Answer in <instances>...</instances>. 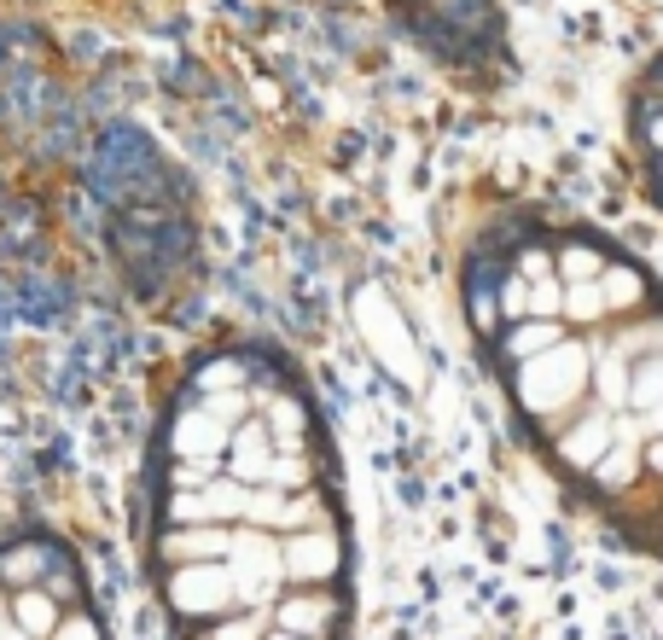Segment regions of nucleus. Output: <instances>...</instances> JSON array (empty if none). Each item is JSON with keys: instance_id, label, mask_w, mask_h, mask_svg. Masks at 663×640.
<instances>
[{"instance_id": "nucleus-1", "label": "nucleus", "mask_w": 663, "mask_h": 640, "mask_svg": "<svg viewBox=\"0 0 663 640\" xmlns=\"http://www.w3.org/2000/svg\"><path fill=\"white\" fill-rule=\"evenodd\" d=\"M588 373H594V344L588 338H570V326H565V333H558L542 356H530V361L512 367L518 408H524L530 420L565 414L570 402L588 397Z\"/></svg>"}, {"instance_id": "nucleus-2", "label": "nucleus", "mask_w": 663, "mask_h": 640, "mask_svg": "<svg viewBox=\"0 0 663 640\" xmlns=\"http://www.w3.org/2000/svg\"><path fill=\"white\" fill-rule=\"evenodd\" d=\"M227 571H233V600H244V611H268L280 600L285 576H280V542L274 530H233L227 547Z\"/></svg>"}, {"instance_id": "nucleus-3", "label": "nucleus", "mask_w": 663, "mask_h": 640, "mask_svg": "<svg viewBox=\"0 0 663 640\" xmlns=\"http://www.w3.org/2000/svg\"><path fill=\"white\" fill-rule=\"evenodd\" d=\"M163 600H170L175 617H186V623H210V617L233 611V571H227V560H193V565H170V576H163Z\"/></svg>"}, {"instance_id": "nucleus-4", "label": "nucleus", "mask_w": 663, "mask_h": 640, "mask_svg": "<svg viewBox=\"0 0 663 640\" xmlns=\"http://www.w3.org/2000/svg\"><path fill=\"white\" fill-rule=\"evenodd\" d=\"M338 571H344V542H338V530H292L280 542V576H285V588H326V583H338Z\"/></svg>"}, {"instance_id": "nucleus-5", "label": "nucleus", "mask_w": 663, "mask_h": 640, "mask_svg": "<svg viewBox=\"0 0 663 640\" xmlns=\"http://www.w3.org/2000/svg\"><path fill=\"white\" fill-rule=\"evenodd\" d=\"M338 594H326V588H292L285 594L280 588V600L268 606V623L285 629V634H297V640H326V634H338Z\"/></svg>"}, {"instance_id": "nucleus-6", "label": "nucleus", "mask_w": 663, "mask_h": 640, "mask_svg": "<svg viewBox=\"0 0 663 640\" xmlns=\"http://www.w3.org/2000/svg\"><path fill=\"white\" fill-rule=\"evenodd\" d=\"M227 431H233V425H221L198 397H186L181 414L170 420V454H175V460H221Z\"/></svg>"}, {"instance_id": "nucleus-7", "label": "nucleus", "mask_w": 663, "mask_h": 640, "mask_svg": "<svg viewBox=\"0 0 663 640\" xmlns=\"http://www.w3.org/2000/svg\"><path fill=\"white\" fill-rule=\"evenodd\" d=\"M268 466H274V437H268L262 414H244L233 431H227V448H221V471L227 478H239L244 489L268 478Z\"/></svg>"}, {"instance_id": "nucleus-8", "label": "nucleus", "mask_w": 663, "mask_h": 640, "mask_svg": "<svg viewBox=\"0 0 663 640\" xmlns=\"http://www.w3.org/2000/svg\"><path fill=\"white\" fill-rule=\"evenodd\" d=\"M233 530L227 524H170L157 535V560L163 565H193V560H227Z\"/></svg>"}, {"instance_id": "nucleus-9", "label": "nucleus", "mask_w": 663, "mask_h": 640, "mask_svg": "<svg viewBox=\"0 0 663 640\" xmlns=\"http://www.w3.org/2000/svg\"><path fill=\"white\" fill-rule=\"evenodd\" d=\"M53 560H58L53 542H12V547H0V588H35Z\"/></svg>"}, {"instance_id": "nucleus-10", "label": "nucleus", "mask_w": 663, "mask_h": 640, "mask_svg": "<svg viewBox=\"0 0 663 640\" xmlns=\"http://www.w3.org/2000/svg\"><path fill=\"white\" fill-rule=\"evenodd\" d=\"M657 408H663V361H657V349H652V356H634V361H629V397H623V414L657 420Z\"/></svg>"}, {"instance_id": "nucleus-11", "label": "nucleus", "mask_w": 663, "mask_h": 640, "mask_svg": "<svg viewBox=\"0 0 663 640\" xmlns=\"http://www.w3.org/2000/svg\"><path fill=\"white\" fill-rule=\"evenodd\" d=\"M7 617H12V623L24 629L30 640H47V634H53V623H58V600H53V594L41 588V583H35V588H12Z\"/></svg>"}, {"instance_id": "nucleus-12", "label": "nucleus", "mask_w": 663, "mask_h": 640, "mask_svg": "<svg viewBox=\"0 0 663 640\" xmlns=\"http://www.w3.org/2000/svg\"><path fill=\"white\" fill-rule=\"evenodd\" d=\"M606 443H611V420H583L576 431L558 437V460H565L570 471H588L599 454H606Z\"/></svg>"}, {"instance_id": "nucleus-13", "label": "nucleus", "mask_w": 663, "mask_h": 640, "mask_svg": "<svg viewBox=\"0 0 663 640\" xmlns=\"http://www.w3.org/2000/svg\"><path fill=\"white\" fill-rule=\"evenodd\" d=\"M198 495H204V512H210L216 524H233V519H244V484H239V478H227V471H216V478L204 484Z\"/></svg>"}, {"instance_id": "nucleus-14", "label": "nucleus", "mask_w": 663, "mask_h": 640, "mask_svg": "<svg viewBox=\"0 0 663 640\" xmlns=\"http://www.w3.org/2000/svg\"><path fill=\"white\" fill-rule=\"evenodd\" d=\"M233 384H251V356H216L204 361L193 373V397H204V390H233Z\"/></svg>"}, {"instance_id": "nucleus-15", "label": "nucleus", "mask_w": 663, "mask_h": 640, "mask_svg": "<svg viewBox=\"0 0 663 640\" xmlns=\"http://www.w3.org/2000/svg\"><path fill=\"white\" fill-rule=\"evenodd\" d=\"M41 588L58 600V611H70V606H88V583H81V571L58 553V560L47 565V576H41Z\"/></svg>"}, {"instance_id": "nucleus-16", "label": "nucleus", "mask_w": 663, "mask_h": 640, "mask_svg": "<svg viewBox=\"0 0 663 640\" xmlns=\"http://www.w3.org/2000/svg\"><path fill=\"white\" fill-rule=\"evenodd\" d=\"M262 629H268V611H221L204 623L198 640H262Z\"/></svg>"}, {"instance_id": "nucleus-17", "label": "nucleus", "mask_w": 663, "mask_h": 640, "mask_svg": "<svg viewBox=\"0 0 663 640\" xmlns=\"http://www.w3.org/2000/svg\"><path fill=\"white\" fill-rule=\"evenodd\" d=\"M198 402L210 408V414H216L221 425H239V420H244V414H251V408H257V397H251V384H233V390H204Z\"/></svg>"}, {"instance_id": "nucleus-18", "label": "nucleus", "mask_w": 663, "mask_h": 640, "mask_svg": "<svg viewBox=\"0 0 663 640\" xmlns=\"http://www.w3.org/2000/svg\"><path fill=\"white\" fill-rule=\"evenodd\" d=\"M163 524H216V519L204 512L198 489H170V501H163Z\"/></svg>"}, {"instance_id": "nucleus-19", "label": "nucleus", "mask_w": 663, "mask_h": 640, "mask_svg": "<svg viewBox=\"0 0 663 640\" xmlns=\"http://www.w3.org/2000/svg\"><path fill=\"white\" fill-rule=\"evenodd\" d=\"M47 640H106V629L94 623V611L70 606V611H58V623H53V634H47Z\"/></svg>"}, {"instance_id": "nucleus-20", "label": "nucleus", "mask_w": 663, "mask_h": 640, "mask_svg": "<svg viewBox=\"0 0 663 640\" xmlns=\"http://www.w3.org/2000/svg\"><path fill=\"white\" fill-rule=\"evenodd\" d=\"M0 640H30V634H24V629H18V623H12V617H0Z\"/></svg>"}, {"instance_id": "nucleus-21", "label": "nucleus", "mask_w": 663, "mask_h": 640, "mask_svg": "<svg viewBox=\"0 0 663 640\" xmlns=\"http://www.w3.org/2000/svg\"><path fill=\"white\" fill-rule=\"evenodd\" d=\"M262 640H297V634H285V629H274V623H268V629H262Z\"/></svg>"}, {"instance_id": "nucleus-22", "label": "nucleus", "mask_w": 663, "mask_h": 640, "mask_svg": "<svg viewBox=\"0 0 663 640\" xmlns=\"http://www.w3.org/2000/svg\"><path fill=\"white\" fill-rule=\"evenodd\" d=\"M7 600H12V588H0V617H7Z\"/></svg>"}]
</instances>
